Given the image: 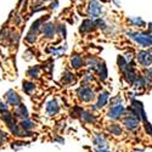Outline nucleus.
<instances>
[{
  "mask_svg": "<svg viewBox=\"0 0 152 152\" xmlns=\"http://www.w3.org/2000/svg\"><path fill=\"white\" fill-rule=\"evenodd\" d=\"M128 34L133 40H135L137 44H140L144 48L152 45V35L150 34H141V33H134V32H130Z\"/></svg>",
  "mask_w": 152,
  "mask_h": 152,
  "instance_id": "obj_1",
  "label": "nucleus"
},
{
  "mask_svg": "<svg viewBox=\"0 0 152 152\" xmlns=\"http://www.w3.org/2000/svg\"><path fill=\"white\" fill-rule=\"evenodd\" d=\"M101 12H102V6L97 1V0H91L89 7H88V15L90 16V18H97Z\"/></svg>",
  "mask_w": 152,
  "mask_h": 152,
  "instance_id": "obj_2",
  "label": "nucleus"
},
{
  "mask_svg": "<svg viewBox=\"0 0 152 152\" xmlns=\"http://www.w3.org/2000/svg\"><path fill=\"white\" fill-rule=\"evenodd\" d=\"M136 58H137V62L144 67H150L152 65V54L147 51H140L137 54Z\"/></svg>",
  "mask_w": 152,
  "mask_h": 152,
  "instance_id": "obj_3",
  "label": "nucleus"
},
{
  "mask_svg": "<svg viewBox=\"0 0 152 152\" xmlns=\"http://www.w3.org/2000/svg\"><path fill=\"white\" fill-rule=\"evenodd\" d=\"M78 94L80 96V99L83 101H90L94 99V93L93 90L90 89V88H88V86H82L80 89L78 90Z\"/></svg>",
  "mask_w": 152,
  "mask_h": 152,
  "instance_id": "obj_4",
  "label": "nucleus"
},
{
  "mask_svg": "<svg viewBox=\"0 0 152 152\" xmlns=\"http://www.w3.org/2000/svg\"><path fill=\"white\" fill-rule=\"evenodd\" d=\"M123 112H124L123 106H122L121 104H118L117 106H113V107L110 110L108 116H110L112 119H117V118H119V117L123 115Z\"/></svg>",
  "mask_w": 152,
  "mask_h": 152,
  "instance_id": "obj_5",
  "label": "nucleus"
},
{
  "mask_svg": "<svg viewBox=\"0 0 152 152\" xmlns=\"http://www.w3.org/2000/svg\"><path fill=\"white\" fill-rule=\"evenodd\" d=\"M54 32H55V26L53 22H49V23H45L42 26V33L46 37V38H51L54 35Z\"/></svg>",
  "mask_w": 152,
  "mask_h": 152,
  "instance_id": "obj_6",
  "label": "nucleus"
},
{
  "mask_svg": "<svg viewBox=\"0 0 152 152\" xmlns=\"http://www.w3.org/2000/svg\"><path fill=\"white\" fill-rule=\"evenodd\" d=\"M124 124L128 126L130 130H134L137 126V124H139V118H135L134 116H128L124 119Z\"/></svg>",
  "mask_w": 152,
  "mask_h": 152,
  "instance_id": "obj_7",
  "label": "nucleus"
},
{
  "mask_svg": "<svg viewBox=\"0 0 152 152\" xmlns=\"http://www.w3.org/2000/svg\"><path fill=\"white\" fill-rule=\"evenodd\" d=\"M94 27H96V23L93 22L91 20H85L83 21L82 26H80V32L85 33V32H90L91 29H94Z\"/></svg>",
  "mask_w": 152,
  "mask_h": 152,
  "instance_id": "obj_8",
  "label": "nucleus"
},
{
  "mask_svg": "<svg viewBox=\"0 0 152 152\" xmlns=\"http://www.w3.org/2000/svg\"><path fill=\"white\" fill-rule=\"evenodd\" d=\"M7 101H9V104L14 105V106H18L20 102H21V100H20V97L17 96V94H16V93H12V91H10V93L7 94Z\"/></svg>",
  "mask_w": 152,
  "mask_h": 152,
  "instance_id": "obj_9",
  "label": "nucleus"
},
{
  "mask_svg": "<svg viewBox=\"0 0 152 152\" xmlns=\"http://www.w3.org/2000/svg\"><path fill=\"white\" fill-rule=\"evenodd\" d=\"M107 100H108V93H106V91H104L102 94H100V96H99V101H97V108H100V107H104L106 104H107Z\"/></svg>",
  "mask_w": 152,
  "mask_h": 152,
  "instance_id": "obj_10",
  "label": "nucleus"
},
{
  "mask_svg": "<svg viewBox=\"0 0 152 152\" xmlns=\"http://www.w3.org/2000/svg\"><path fill=\"white\" fill-rule=\"evenodd\" d=\"M49 115H55V113L58 112V106L56 104V101H50L49 105H48V108H46Z\"/></svg>",
  "mask_w": 152,
  "mask_h": 152,
  "instance_id": "obj_11",
  "label": "nucleus"
},
{
  "mask_svg": "<svg viewBox=\"0 0 152 152\" xmlns=\"http://www.w3.org/2000/svg\"><path fill=\"white\" fill-rule=\"evenodd\" d=\"M71 61H72V66H73L74 68H79V67L83 65V60H82V57L78 56V55L73 56Z\"/></svg>",
  "mask_w": 152,
  "mask_h": 152,
  "instance_id": "obj_12",
  "label": "nucleus"
},
{
  "mask_svg": "<svg viewBox=\"0 0 152 152\" xmlns=\"http://www.w3.org/2000/svg\"><path fill=\"white\" fill-rule=\"evenodd\" d=\"M99 73H100V77L102 79H106L107 77V71H106V67L105 65L102 63V65H99Z\"/></svg>",
  "mask_w": 152,
  "mask_h": 152,
  "instance_id": "obj_13",
  "label": "nucleus"
},
{
  "mask_svg": "<svg viewBox=\"0 0 152 152\" xmlns=\"http://www.w3.org/2000/svg\"><path fill=\"white\" fill-rule=\"evenodd\" d=\"M16 113H20V117H24V118H27L28 117V113H27V110L24 108L22 105L21 106H18V108H17V111H16Z\"/></svg>",
  "mask_w": 152,
  "mask_h": 152,
  "instance_id": "obj_14",
  "label": "nucleus"
},
{
  "mask_svg": "<svg viewBox=\"0 0 152 152\" xmlns=\"http://www.w3.org/2000/svg\"><path fill=\"white\" fill-rule=\"evenodd\" d=\"M110 130H111L112 133H115L116 135H118V134L122 133V129H121V126H119L118 124H113V125H111V126H110Z\"/></svg>",
  "mask_w": 152,
  "mask_h": 152,
  "instance_id": "obj_15",
  "label": "nucleus"
},
{
  "mask_svg": "<svg viewBox=\"0 0 152 152\" xmlns=\"http://www.w3.org/2000/svg\"><path fill=\"white\" fill-rule=\"evenodd\" d=\"M130 22L137 24V26H144V24H145V22H144L140 17H132V18H130Z\"/></svg>",
  "mask_w": 152,
  "mask_h": 152,
  "instance_id": "obj_16",
  "label": "nucleus"
},
{
  "mask_svg": "<svg viewBox=\"0 0 152 152\" xmlns=\"http://www.w3.org/2000/svg\"><path fill=\"white\" fill-rule=\"evenodd\" d=\"M95 144H96V145H101V146H102V147H107V145H106L105 140H104V139H102V137H101L100 135H97V136H96V140H95Z\"/></svg>",
  "mask_w": 152,
  "mask_h": 152,
  "instance_id": "obj_17",
  "label": "nucleus"
},
{
  "mask_svg": "<svg viewBox=\"0 0 152 152\" xmlns=\"http://www.w3.org/2000/svg\"><path fill=\"white\" fill-rule=\"evenodd\" d=\"M34 89V84L33 83H24V91L27 94H31V90Z\"/></svg>",
  "mask_w": 152,
  "mask_h": 152,
  "instance_id": "obj_18",
  "label": "nucleus"
},
{
  "mask_svg": "<svg viewBox=\"0 0 152 152\" xmlns=\"http://www.w3.org/2000/svg\"><path fill=\"white\" fill-rule=\"evenodd\" d=\"M62 80L65 82V83H66V82H67V83H71V82H73V80H74V77H73V74H72V73H66Z\"/></svg>",
  "mask_w": 152,
  "mask_h": 152,
  "instance_id": "obj_19",
  "label": "nucleus"
},
{
  "mask_svg": "<svg viewBox=\"0 0 152 152\" xmlns=\"http://www.w3.org/2000/svg\"><path fill=\"white\" fill-rule=\"evenodd\" d=\"M38 72H39V68H38V67L31 68L29 72H28V75H29V77H38Z\"/></svg>",
  "mask_w": 152,
  "mask_h": 152,
  "instance_id": "obj_20",
  "label": "nucleus"
},
{
  "mask_svg": "<svg viewBox=\"0 0 152 152\" xmlns=\"http://www.w3.org/2000/svg\"><path fill=\"white\" fill-rule=\"evenodd\" d=\"M21 126H22V128L28 129V128H32V126H33V123L29 122V121H22L21 122Z\"/></svg>",
  "mask_w": 152,
  "mask_h": 152,
  "instance_id": "obj_21",
  "label": "nucleus"
},
{
  "mask_svg": "<svg viewBox=\"0 0 152 152\" xmlns=\"http://www.w3.org/2000/svg\"><path fill=\"white\" fill-rule=\"evenodd\" d=\"M58 6V1H57V0H55V1L51 4V7H54V9H56Z\"/></svg>",
  "mask_w": 152,
  "mask_h": 152,
  "instance_id": "obj_22",
  "label": "nucleus"
},
{
  "mask_svg": "<svg viewBox=\"0 0 152 152\" xmlns=\"http://www.w3.org/2000/svg\"><path fill=\"white\" fill-rule=\"evenodd\" d=\"M0 111H6V106H5V104H0Z\"/></svg>",
  "mask_w": 152,
  "mask_h": 152,
  "instance_id": "obj_23",
  "label": "nucleus"
},
{
  "mask_svg": "<svg viewBox=\"0 0 152 152\" xmlns=\"http://www.w3.org/2000/svg\"><path fill=\"white\" fill-rule=\"evenodd\" d=\"M97 152H107V151H105V150L101 148V150H97Z\"/></svg>",
  "mask_w": 152,
  "mask_h": 152,
  "instance_id": "obj_24",
  "label": "nucleus"
},
{
  "mask_svg": "<svg viewBox=\"0 0 152 152\" xmlns=\"http://www.w3.org/2000/svg\"><path fill=\"white\" fill-rule=\"evenodd\" d=\"M148 27H150V29L152 31V23H150V24H148Z\"/></svg>",
  "mask_w": 152,
  "mask_h": 152,
  "instance_id": "obj_25",
  "label": "nucleus"
}]
</instances>
